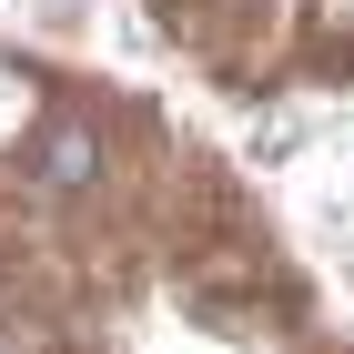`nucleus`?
<instances>
[{
  "label": "nucleus",
  "mask_w": 354,
  "mask_h": 354,
  "mask_svg": "<svg viewBox=\"0 0 354 354\" xmlns=\"http://www.w3.org/2000/svg\"><path fill=\"white\" fill-rule=\"evenodd\" d=\"M30 172H41L51 192H82L91 172H102V152H91L82 122H51V132H41V152H30Z\"/></svg>",
  "instance_id": "nucleus-1"
}]
</instances>
